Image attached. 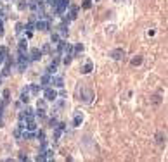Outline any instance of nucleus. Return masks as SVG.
<instances>
[{"label":"nucleus","mask_w":168,"mask_h":162,"mask_svg":"<svg viewBox=\"0 0 168 162\" xmlns=\"http://www.w3.org/2000/svg\"><path fill=\"white\" fill-rule=\"evenodd\" d=\"M57 64H59V57H56V59H54V62H52V64H49L47 73H49V74H56V71H57Z\"/></svg>","instance_id":"obj_9"},{"label":"nucleus","mask_w":168,"mask_h":162,"mask_svg":"<svg viewBox=\"0 0 168 162\" xmlns=\"http://www.w3.org/2000/svg\"><path fill=\"white\" fill-rule=\"evenodd\" d=\"M66 45H68V43H66L64 40H59V41H57V55H62V52H64Z\"/></svg>","instance_id":"obj_11"},{"label":"nucleus","mask_w":168,"mask_h":162,"mask_svg":"<svg viewBox=\"0 0 168 162\" xmlns=\"http://www.w3.org/2000/svg\"><path fill=\"white\" fill-rule=\"evenodd\" d=\"M141 62H142V60H141V59H134V60H132V64H134V66H139V64H141Z\"/></svg>","instance_id":"obj_23"},{"label":"nucleus","mask_w":168,"mask_h":162,"mask_svg":"<svg viewBox=\"0 0 168 162\" xmlns=\"http://www.w3.org/2000/svg\"><path fill=\"white\" fill-rule=\"evenodd\" d=\"M35 29H38V31H47V29H49V21H43V19L35 21Z\"/></svg>","instance_id":"obj_5"},{"label":"nucleus","mask_w":168,"mask_h":162,"mask_svg":"<svg viewBox=\"0 0 168 162\" xmlns=\"http://www.w3.org/2000/svg\"><path fill=\"white\" fill-rule=\"evenodd\" d=\"M43 95H45V98H47L49 102H56V100H57V92L52 90V88H45V90H43Z\"/></svg>","instance_id":"obj_3"},{"label":"nucleus","mask_w":168,"mask_h":162,"mask_svg":"<svg viewBox=\"0 0 168 162\" xmlns=\"http://www.w3.org/2000/svg\"><path fill=\"white\" fill-rule=\"evenodd\" d=\"M82 121H83V116H82L80 112H76V114H75V117H73V126H75V128H76V126H80V124H82Z\"/></svg>","instance_id":"obj_12"},{"label":"nucleus","mask_w":168,"mask_h":162,"mask_svg":"<svg viewBox=\"0 0 168 162\" xmlns=\"http://www.w3.org/2000/svg\"><path fill=\"white\" fill-rule=\"evenodd\" d=\"M64 129H66V124H64V123L56 124V126H54V138H56V140H59V138H61V135L64 133Z\"/></svg>","instance_id":"obj_4"},{"label":"nucleus","mask_w":168,"mask_h":162,"mask_svg":"<svg viewBox=\"0 0 168 162\" xmlns=\"http://www.w3.org/2000/svg\"><path fill=\"white\" fill-rule=\"evenodd\" d=\"M42 50H38V48H33L31 52H29V62H35V60H40L42 59Z\"/></svg>","instance_id":"obj_7"},{"label":"nucleus","mask_w":168,"mask_h":162,"mask_svg":"<svg viewBox=\"0 0 168 162\" xmlns=\"http://www.w3.org/2000/svg\"><path fill=\"white\" fill-rule=\"evenodd\" d=\"M3 35V17H0V36Z\"/></svg>","instance_id":"obj_21"},{"label":"nucleus","mask_w":168,"mask_h":162,"mask_svg":"<svg viewBox=\"0 0 168 162\" xmlns=\"http://www.w3.org/2000/svg\"><path fill=\"white\" fill-rule=\"evenodd\" d=\"M19 50H26V40L24 38L19 40Z\"/></svg>","instance_id":"obj_18"},{"label":"nucleus","mask_w":168,"mask_h":162,"mask_svg":"<svg viewBox=\"0 0 168 162\" xmlns=\"http://www.w3.org/2000/svg\"><path fill=\"white\" fill-rule=\"evenodd\" d=\"M52 41H59V35H52Z\"/></svg>","instance_id":"obj_25"},{"label":"nucleus","mask_w":168,"mask_h":162,"mask_svg":"<svg viewBox=\"0 0 168 162\" xmlns=\"http://www.w3.org/2000/svg\"><path fill=\"white\" fill-rule=\"evenodd\" d=\"M50 85H54V86H57V88H62L64 86V79H62V76H50Z\"/></svg>","instance_id":"obj_6"},{"label":"nucleus","mask_w":168,"mask_h":162,"mask_svg":"<svg viewBox=\"0 0 168 162\" xmlns=\"http://www.w3.org/2000/svg\"><path fill=\"white\" fill-rule=\"evenodd\" d=\"M78 98L82 100V102H85V104H90L92 102V98H94V92L92 90H78Z\"/></svg>","instance_id":"obj_2"},{"label":"nucleus","mask_w":168,"mask_h":162,"mask_svg":"<svg viewBox=\"0 0 168 162\" xmlns=\"http://www.w3.org/2000/svg\"><path fill=\"white\" fill-rule=\"evenodd\" d=\"M7 62H5V67H3V71H2V76H9L10 74V60L9 59H5Z\"/></svg>","instance_id":"obj_16"},{"label":"nucleus","mask_w":168,"mask_h":162,"mask_svg":"<svg viewBox=\"0 0 168 162\" xmlns=\"http://www.w3.org/2000/svg\"><path fill=\"white\" fill-rule=\"evenodd\" d=\"M76 12H78V9H76V7H71V10H69V14H68V21H75V19H76Z\"/></svg>","instance_id":"obj_15"},{"label":"nucleus","mask_w":168,"mask_h":162,"mask_svg":"<svg viewBox=\"0 0 168 162\" xmlns=\"http://www.w3.org/2000/svg\"><path fill=\"white\" fill-rule=\"evenodd\" d=\"M123 55H125V50L123 48H115L111 52V59L113 60H120V59H123Z\"/></svg>","instance_id":"obj_8"},{"label":"nucleus","mask_w":168,"mask_h":162,"mask_svg":"<svg viewBox=\"0 0 168 162\" xmlns=\"http://www.w3.org/2000/svg\"><path fill=\"white\" fill-rule=\"evenodd\" d=\"M49 123H50V128H54V126L57 124V119H56V117H52V119H50Z\"/></svg>","instance_id":"obj_22"},{"label":"nucleus","mask_w":168,"mask_h":162,"mask_svg":"<svg viewBox=\"0 0 168 162\" xmlns=\"http://www.w3.org/2000/svg\"><path fill=\"white\" fill-rule=\"evenodd\" d=\"M92 7V0H83V9H90Z\"/></svg>","instance_id":"obj_20"},{"label":"nucleus","mask_w":168,"mask_h":162,"mask_svg":"<svg viewBox=\"0 0 168 162\" xmlns=\"http://www.w3.org/2000/svg\"><path fill=\"white\" fill-rule=\"evenodd\" d=\"M21 31H23V22H17V24H16V33L21 35Z\"/></svg>","instance_id":"obj_19"},{"label":"nucleus","mask_w":168,"mask_h":162,"mask_svg":"<svg viewBox=\"0 0 168 162\" xmlns=\"http://www.w3.org/2000/svg\"><path fill=\"white\" fill-rule=\"evenodd\" d=\"M19 98H21V102H23V104H26V102L29 100V88H28V86L21 92V97H19Z\"/></svg>","instance_id":"obj_10"},{"label":"nucleus","mask_w":168,"mask_h":162,"mask_svg":"<svg viewBox=\"0 0 168 162\" xmlns=\"http://www.w3.org/2000/svg\"><path fill=\"white\" fill-rule=\"evenodd\" d=\"M92 71H94V64H92V62H87V64L82 67V73H83V74H88V73H92Z\"/></svg>","instance_id":"obj_13"},{"label":"nucleus","mask_w":168,"mask_h":162,"mask_svg":"<svg viewBox=\"0 0 168 162\" xmlns=\"http://www.w3.org/2000/svg\"><path fill=\"white\" fill-rule=\"evenodd\" d=\"M26 7H28V3H26V2H24V3H23V2L19 3V9H21V10H23V9H26Z\"/></svg>","instance_id":"obj_24"},{"label":"nucleus","mask_w":168,"mask_h":162,"mask_svg":"<svg viewBox=\"0 0 168 162\" xmlns=\"http://www.w3.org/2000/svg\"><path fill=\"white\" fill-rule=\"evenodd\" d=\"M5 59H7V48L5 47H0V66L5 62Z\"/></svg>","instance_id":"obj_14"},{"label":"nucleus","mask_w":168,"mask_h":162,"mask_svg":"<svg viewBox=\"0 0 168 162\" xmlns=\"http://www.w3.org/2000/svg\"><path fill=\"white\" fill-rule=\"evenodd\" d=\"M50 76H52V74H49V73L43 74V76H42V85H49V83H50Z\"/></svg>","instance_id":"obj_17"},{"label":"nucleus","mask_w":168,"mask_h":162,"mask_svg":"<svg viewBox=\"0 0 168 162\" xmlns=\"http://www.w3.org/2000/svg\"><path fill=\"white\" fill-rule=\"evenodd\" d=\"M28 64H29V55H26L24 50H17V71L24 73Z\"/></svg>","instance_id":"obj_1"}]
</instances>
